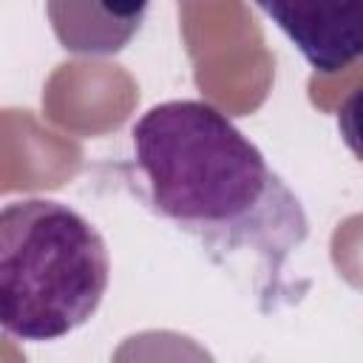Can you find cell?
<instances>
[{"label": "cell", "instance_id": "6da1fadb", "mask_svg": "<svg viewBox=\"0 0 363 363\" xmlns=\"http://www.w3.org/2000/svg\"><path fill=\"white\" fill-rule=\"evenodd\" d=\"M130 145L147 207L216 261L252 255L258 295H278L289 255L309 238V218L258 145L204 99L147 108Z\"/></svg>", "mask_w": 363, "mask_h": 363}, {"label": "cell", "instance_id": "7a4b0ae2", "mask_svg": "<svg viewBox=\"0 0 363 363\" xmlns=\"http://www.w3.org/2000/svg\"><path fill=\"white\" fill-rule=\"evenodd\" d=\"M111 281L102 233L54 199L9 201L0 213V323L45 343L88 323Z\"/></svg>", "mask_w": 363, "mask_h": 363}, {"label": "cell", "instance_id": "3957f363", "mask_svg": "<svg viewBox=\"0 0 363 363\" xmlns=\"http://www.w3.org/2000/svg\"><path fill=\"white\" fill-rule=\"evenodd\" d=\"M318 74L363 60V0H255Z\"/></svg>", "mask_w": 363, "mask_h": 363}, {"label": "cell", "instance_id": "277c9868", "mask_svg": "<svg viewBox=\"0 0 363 363\" xmlns=\"http://www.w3.org/2000/svg\"><path fill=\"white\" fill-rule=\"evenodd\" d=\"M150 0H45L57 43L82 57H108L130 45Z\"/></svg>", "mask_w": 363, "mask_h": 363}, {"label": "cell", "instance_id": "5b68a950", "mask_svg": "<svg viewBox=\"0 0 363 363\" xmlns=\"http://www.w3.org/2000/svg\"><path fill=\"white\" fill-rule=\"evenodd\" d=\"M337 133L349 153L363 162V82L346 94L337 108Z\"/></svg>", "mask_w": 363, "mask_h": 363}]
</instances>
